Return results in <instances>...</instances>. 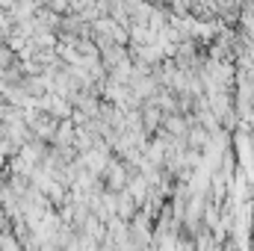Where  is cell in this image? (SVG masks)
Returning a JSON list of instances; mask_svg holds the SVG:
<instances>
[{"label":"cell","instance_id":"cell-5","mask_svg":"<svg viewBox=\"0 0 254 251\" xmlns=\"http://www.w3.org/2000/svg\"><path fill=\"white\" fill-rule=\"evenodd\" d=\"M181 234H154V251H178Z\"/></svg>","mask_w":254,"mask_h":251},{"label":"cell","instance_id":"cell-7","mask_svg":"<svg viewBox=\"0 0 254 251\" xmlns=\"http://www.w3.org/2000/svg\"><path fill=\"white\" fill-rule=\"evenodd\" d=\"M0 251H21L18 249V240H15L12 234L3 231V234H0Z\"/></svg>","mask_w":254,"mask_h":251},{"label":"cell","instance_id":"cell-3","mask_svg":"<svg viewBox=\"0 0 254 251\" xmlns=\"http://www.w3.org/2000/svg\"><path fill=\"white\" fill-rule=\"evenodd\" d=\"M125 192L136 201V207H142V204H145V198H148V192H151V187H148V181H145L139 172H133V175H130V181H127Z\"/></svg>","mask_w":254,"mask_h":251},{"label":"cell","instance_id":"cell-1","mask_svg":"<svg viewBox=\"0 0 254 251\" xmlns=\"http://www.w3.org/2000/svg\"><path fill=\"white\" fill-rule=\"evenodd\" d=\"M127 181H130V169L119 157H113L107 163L104 175H101V187L107 189V192H122V189H127Z\"/></svg>","mask_w":254,"mask_h":251},{"label":"cell","instance_id":"cell-6","mask_svg":"<svg viewBox=\"0 0 254 251\" xmlns=\"http://www.w3.org/2000/svg\"><path fill=\"white\" fill-rule=\"evenodd\" d=\"M216 225H219V207H216V204H207V210H204V216H201V228L213 234Z\"/></svg>","mask_w":254,"mask_h":251},{"label":"cell","instance_id":"cell-4","mask_svg":"<svg viewBox=\"0 0 254 251\" xmlns=\"http://www.w3.org/2000/svg\"><path fill=\"white\" fill-rule=\"evenodd\" d=\"M136 213H139V207H136V201L127 195L125 189H122V192H116V216H119V219H125V222H130Z\"/></svg>","mask_w":254,"mask_h":251},{"label":"cell","instance_id":"cell-8","mask_svg":"<svg viewBox=\"0 0 254 251\" xmlns=\"http://www.w3.org/2000/svg\"><path fill=\"white\" fill-rule=\"evenodd\" d=\"M207 251H222V246H216V243H213V246H210Z\"/></svg>","mask_w":254,"mask_h":251},{"label":"cell","instance_id":"cell-2","mask_svg":"<svg viewBox=\"0 0 254 251\" xmlns=\"http://www.w3.org/2000/svg\"><path fill=\"white\" fill-rule=\"evenodd\" d=\"M130 92L145 104V101H151V98L160 92V83H157V77H154V74H151V77H139V80H133V83H130Z\"/></svg>","mask_w":254,"mask_h":251}]
</instances>
